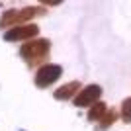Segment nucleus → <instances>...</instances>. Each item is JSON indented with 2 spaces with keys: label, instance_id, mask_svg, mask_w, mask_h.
<instances>
[{
  "label": "nucleus",
  "instance_id": "obj_5",
  "mask_svg": "<svg viewBox=\"0 0 131 131\" xmlns=\"http://www.w3.org/2000/svg\"><path fill=\"white\" fill-rule=\"evenodd\" d=\"M39 33V27L33 26V24H26V26H18V27H12L10 31H6L4 39L6 41H20V39H29L33 35Z\"/></svg>",
  "mask_w": 131,
  "mask_h": 131
},
{
  "label": "nucleus",
  "instance_id": "obj_6",
  "mask_svg": "<svg viewBox=\"0 0 131 131\" xmlns=\"http://www.w3.org/2000/svg\"><path fill=\"white\" fill-rule=\"evenodd\" d=\"M78 88H80V82L78 80L69 82V84H65V86L55 90V98L57 100H69V98H72V94H78Z\"/></svg>",
  "mask_w": 131,
  "mask_h": 131
},
{
  "label": "nucleus",
  "instance_id": "obj_7",
  "mask_svg": "<svg viewBox=\"0 0 131 131\" xmlns=\"http://www.w3.org/2000/svg\"><path fill=\"white\" fill-rule=\"evenodd\" d=\"M104 114H106V104H102V102H96V104L92 106V110H90L88 117H90V119H100Z\"/></svg>",
  "mask_w": 131,
  "mask_h": 131
},
{
  "label": "nucleus",
  "instance_id": "obj_1",
  "mask_svg": "<svg viewBox=\"0 0 131 131\" xmlns=\"http://www.w3.org/2000/svg\"><path fill=\"white\" fill-rule=\"evenodd\" d=\"M49 51V41L47 39H37L31 43H26L22 47V55L29 61V65H33L35 61H41Z\"/></svg>",
  "mask_w": 131,
  "mask_h": 131
},
{
  "label": "nucleus",
  "instance_id": "obj_8",
  "mask_svg": "<svg viewBox=\"0 0 131 131\" xmlns=\"http://www.w3.org/2000/svg\"><path fill=\"white\" fill-rule=\"evenodd\" d=\"M121 119L125 123L131 121V98L123 100V104H121Z\"/></svg>",
  "mask_w": 131,
  "mask_h": 131
},
{
  "label": "nucleus",
  "instance_id": "obj_4",
  "mask_svg": "<svg viewBox=\"0 0 131 131\" xmlns=\"http://www.w3.org/2000/svg\"><path fill=\"white\" fill-rule=\"evenodd\" d=\"M100 94H102V88L98 84H90V86L82 88L80 92L74 96V106H80V108L92 106V102H96L100 98Z\"/></svg>",
  "mask_w": 131,
  "mask_h": 131
},
{
  "label": "nucleus",
  "instance_id": "obj_2",
  "mask_svg": "<svg viewBox=\"0 0 131 131\" xmlns=\"http://www.w3.org/2000/svg\"><path fill=\"white\" fill-rule=\"evenodd\" d=\"M41 8H35V6H31V8H22V10H8L2 16V26H10V24H20V22H26V20H29V18H33V14H41Z\"/></svg>",
  "mask_w": 131,
  "mask_h": 131
},
{
  "label": "nucleus",
  "instance_id": "obj_3",
  "mask_svg": "<svg viewBox=\"0 0 131 131\" xmlns=\"http://www.w3.org/2000/svg\"><path fill=\"white\" fill-rule=\"evenodd\" d=\"M61 74H63V69L59 65H45L35 74V84L39 88H45V86H49V84H53Z\"/></svg>",
  "mask_w": 131,
  "mask_h": 131
},
{
  "label": "nucleus",
  "instance_id": "obj_9",
  "mask_svg": "<svg viewBox=\"0 0 131 131\" xmlns=\"http://www.w3.org/2000/svg\"><path fill=\"white\" fill-rule=\"evenodd\" d=\"M112 121H114V114L110 112V115H108V117H106V119H102V123H104V127H108L110 123H112Z\"/></svg>",
  "mask_w": 131,
  "mask_h": 131
}]
</instances>
